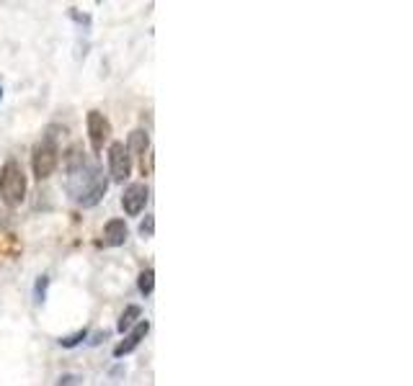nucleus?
Instances as JSON below:
<instances>
[{"instance_id":"f257e3e1","label":"nucleus","mask_w":413,"mask_h":386,"mask_svg":"<svg viewBox=\"0 0 413 386\" xmlns=\"http://www.w3.org/2000/svg\"><path fill=\"white\" fill-rule=\"evenodd\" d=\"M65 188L83 209H93L108 191V178L80 145H73L65 154Z\"/></svg>"},{"instance_id":"f03ea898","label":"nucleus","mask_w":413,"mask_h":386,"mask_svg":"<svg viewBox=\"0 0 413 386\" xmlns=\"http://www.w3.org/2000/svg\"><path fill=\"white\" fill-rule=\"evenodd\" d=\"M26 173L21 167L19 160H6L0 167V201L10 206V209H19L23 199H26Z\"/></svg>"},{"instance_id":"7ed1b4c3","label":"nucleus","mask_w":413,"mask_h":386,"mask_svg":"<svg viewBox=\"0 0 413 386\" xmlns=\"http://www.w3.org/2000/svg\"><path fill=\"white\" fill-rule=\"evenodd\" d=\"M57 134H52V129H47V134L41 136L39 142L31 150V170L37 175V181H47L59 165V147H57Z\"/></svg>"},{"instance_id":"20e7f679","label":"nucleus","mask_w":413,"mask_h":386,"mask_svg":"<svg viewBox=\"0 0 413 386\" xmlns=\"http://www.w3.org/2000/svg\"><path fill=\"white\" fill-rule=\"evenodd\" d=\"M86 129H88L90 150H93V154H99L101 150H104V145L111 139V121L101 114L99 108H93V111H88V116H86Z\"/></svg>"},{"instance_id":"39448f33","label":"nucleus","mask_w":413,"mask_h":386,"mask_svg":"<svg viewBox=\"0 0 413 386\" xmlns=\"http://www.w3.org/2000/svg\"><path fill=\"white\" fill-rule=\"evenodd\" d=\"M108 175L114 183H124L132 175V157H129L124 142H111L108 145Z\"/></svg>"},{"instance_id":"423d86ee","label":"nucleus","mask_w":413,"mask_h":386,"mask_svg":"<svg viewBox=\"0 0 413 386\" xmlns=\"http://www.w3.org/2000/svg\"><path fill=\"white\" fill-rule=\"evenodd\" d=\"M150 199V188L145 183H129L122 193V209L127 216H140Z\"/></svg>"},{"instance_id":"0eeeda50","label":"nucleus","mask_w":413,"mask_h":386,"mask_svg":"<svg viewBox=\"0 0 413 386\" xmlns=\"http://www.w3.org/2000/svg\"><path fill=\"white\" fill-rule=\"evenodd\" d=\"M150 332V319H140L135 327L129 329L127 335H124V340L119 343L117 347H114V358H124V356H129L135 347L145 340V335Z\"/></svg>"},{"instance_id":"6e6552de","label":"nucleus","mask_w":413,"mask_h":386,"mask_svg":"<svg viewBox=\"0 0 413 386\" xmlns=\"http://www.w3.org/2000/svg\"><path fill=\"white\" fill-rule=\"evenodd\" d=\"M129 237V227L124 219H108L104 227V245L106 247H122Z\"/></svg>"},{"instance_id":"1a4fd4ad","label":"nucleus","mask_w":413,"mask_h":386,"mask_svg":"<svg viewBox=\"0 0 413 386\" xmlns=\"http://www.w3.org/2000/svg\"><path fill=\"white\" fill-rule=\"evenodd\" d=\"M124 147H127L129 157H142V163H145V152H150V134L145 129H135Z\"/></svg>"},{"instance_id":"9d476101","label":"nucleus","mask_w":413,"mask_h":386,"mask_svg":"<svg viewBox=\"0 0 413 386\" xmlns=\"http://www.w3.org/2000/svg\"><path fill=\"white\" fill-rule=\"evenodd\" d=\"M140 319H142V309L137 307V304H129L124 312H122V317H119V325H117V329L124 335V332H129V329L137 325Z\"/></svg>"},{"instance_id":"9b49d317","label":"nucleus","mask_w":413,"mask_h":386,"mask_svg":"<svg viewBox=\"0 0 413 386\" xmlns=\"http://www.w3.org/2000/svg\"><path fill=\"white\" fill-rule=\"evenodd\" d=\"M137 289H140V294H142V296H150V294H153V289H155V270H153V268L140 270Z\"/></svg>"},{"instance_id":"f8f14e48","label":"nucleus","mask_w":413,"mask_h":386,"mask_svg":"<svg viewBox=\"0 0 413 386\" xmlns=\"http://www.w3.org/2000/svg\"><path fill=\"white\" fill-rule=\"evenodd\" d=\"M47 289H50V276L44 273V276H39L37 283H34V301H37V304H44V301H47Z\"/></svg>"},{"instance_id":"ddd939ff","label":"nucleus","mask_w":413,"mask_h":386,"mask_svg":"<svg viewBox=\"0 0 413 386\" xmlns=\"http://www.w3.org/2000/svg\"><path fill=\"white\" fill-rule=\"evenodd\" d=\"M86 338H88V329L83 327V329H78V332L68 335V338H59V345H62V347H75V345H80V343H83Z\"/></svg>"},{"instance_id":"4468645a","label":"nucleus","mask_w":413,"mask_h":386,"mask_svg":"<svg viewBox=\"0 0 413 386\" xmlns=\"http://www.w3.org/2000/svg\"><path fill=\"white\" fill-rule=\"evenodd\" d=\"M153 232H155V216L148 214V216H145V222L140 224V234H142L145 240H150V237H153Z\"/></svg>"},{"instance_id":"2eb2a0df","label":"nucleus","mask_w":413,"mask_h":386,"mask_svg":"<svg viewBox=\"0 0 413 386\" xmlns=\"http://www.w3.org/2000/svg\"><path fill=\"white\" fill-rule=\"evenodd\" d=\"M80 384H83V376H80V374H62L55 386H80Z\"/></svg>"},{"instance_id":"dca6fc26","label":"nucleus","mask_w":413,"mask_h":386,"mask_svg":"<svg viewBox=\"0 0 413 386\" xmlns=\"http://www.w3.org/2000/svg\"><path fill=\"white\" fill-rule=\"evenodd\" d=\"M104 338H108V332H99L96 338L90 340V345H99V343H101V340H104Z\"/></svg>"},{"instance_id":"f3484780","label":"nucleus","mask_w":413,"mask_h":386,"mask_svg":"<svg viewBox=\"0 0 413 386\" xmlns=\"http://www.w3.org/2000/svg\"><path fill=\"white\" fill-rule=\"evenodd\" d=\"M0 98H3V88H0Z\"/></svg>"}]
</instances>
